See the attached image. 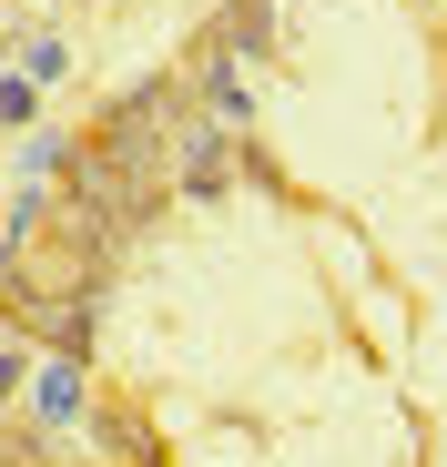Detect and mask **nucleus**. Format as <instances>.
Here are the masks:
<instances>
[{
    "instance_id": "1",
    "label": "nucleus",
    "mask_w": 447,
    "mask_h": 467,
    "mask_svg": "<svg viewBox=\"0 0 447 467\" xmlns=\"http://www.w3.org/2000/svg\"><path fill=\"white\" fill-rule=\"evenodd\" d=\"M244 132H224L213 112H183L173 122V163H163V193H183V203H213V193H234L244 173Z\"/></svg>"
},
{
    "instance_id": "2",
    "label": "nucleus",
    "mask_w": 447,
    "mask_h": 467,
    "mask_svg": "<svg viewBox=\"0 0 447 467\" xmlns=\"http://www.w3.org/2000/svg\"><path fill=\"white\" fill-rule=\"evenodd\" d=\"M92 407H102V386H92V366H82V356H41V366H31L21 417H31L41 437H61V447H71V437L92 427Z\"/></svg>"
},
{
    "instance_id": "3",
    "label": "nucleus",
    "mask_w": 447,
    "mask_h": 467,
    "mask_svg": "<svg viewBox=\"0 0 447 467\" xmlns=\"http://www.w3.org/2000/svg\"><path fill=\"white\" fill-rule=\"evenodd\" d=\"M183 82H193V102L224 122V132H255V112H265V82L244 61H224L213 41H193V61H183Z\"/></svg>"
},
{
    "instance_id": "4",
    "label": "nucleus",
    "mask_w": 447,
    "mask_h": 467,
    "mask_svg": "<svg viewBox=\"0 0 447 467\" xmlns=\"http://www.w3.org/2000/svg\"><path fill=\"white\" fill-rule=\"evenodd\" d=\"M82 447H92L102 467H163V447H153V427H142L132 407H92V427H82Z\"/></svg>"
},
{
    "instance_id": "5",
    "label": "nucleus",
    "mask_w": 447,
    "mask_h": 467,
    "mask_svg": "<svg viewBox=\"0 0 447 467\" xmlns=\"http://www.w3.org/2000/svg\"><path fill=\"white\" fill-rule=\"evenodd\" d=\"M203 41H213L224 61H275V0H234Z\"/></svg>"
},
{
    "instance_id": "6",
    "label": "nucleus",
    "mask_w": 447,
    "mask_h": 467,
    "mask_svg": "<svg viewBox=\"0 0 447 467\" xmlns=\"http://www.w3.org/2000/svg\"><path fill=\"white\" fill-rule=\"evenodd\" d=\"M71 152H82V132H41V122H31V132L11 142V173H21V183H61Z\"/></svg>"
},
{
    "instance_id": "7",
    "label": "nucleus",
    "mask_w": 447,
    "mask_h": 467,
    "mask_svg": "<svg viewBox=\"0 0 447 467\" xmlns=\"http://www.w3.org/2000/svg\"><path fill=\"white\" fill-rule=\"evenodd\" d=\"M11 61H21V82H31V92H51V82H71V41H61V31H31V41H21Z\"/></svg>"
},
{
    "instance_id": "8",
    "label": "nucleus",
    "mask_w": 447,
    "mask_h": 467,
    "mask_svg": "<svg viewBox=\"0 0 447 467\" xmlns=\"http://www.w3.org/2000/svg\"><path fill=\"white\" fill-rule=\"evenodd\" d=\"M31 366H41V346L11 326V336H0V417H21V397H31Z\"/></svg>"
},
{
    "instance_id": "9",
    "label": "nucleus",
    "mask_w": 447,
    "mask_h": 467,
    "mask_svg": "<svg viewBox=\"0 0 447 467\" xmlns=\"http://www.w3.org/2000/svg\"><path fill=\"white\" fill-rule=\"evenodd\" d=\"M31 122H41V92L21 71H0V132H31Z\"/></svg>"
}]
</instances>
